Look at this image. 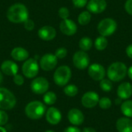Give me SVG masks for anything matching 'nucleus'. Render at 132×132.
Here are the masks:
<instances>
[{"mask_svg": "<svg viewBox=\"0 0 132 132\" xmlns=\"http://www.w3.org/2000/svg\"><path fill=\"white\" fill-rule=\"evenodd\" d=\"M6 16L8 19L13 23H21L29 19V12L25 5L15 3L9 8Z\"/></svg>", "mask_w": 132, "mask_h": 132, "instance_id": "1", "label": "nucleus"}, {"mask_svg": "<svg viewBox=\"0 0 132 132\" xmlns=\"http://www.w3.org/2000/svg\"><path fill=\"white\" fill-rule=\"evenodd\" d=\"M127 66L124 63L119 61L111 63L107 70L108 79L113 82H119L124 80L127 75Z\"/></svg>", "mask_w": 132, "mask_h": 132, "instance_id": "2", "label": "nucleus"}, {"mask_svg": "<svg viewBox=\"0 0 132 132\" xmlns=\"http://www.w3.org/2000/svg\"><path fill=\"white\" fill-rule=\"evenodd\" d=\"M46 112V106L39 101L29 102L26 108L25 113L26 116L32 120H38L43 117Z\"/></svg>", "mask_w": 132, "mask_h": 132, "instance_id": "3", "label": "nucleus"}, {"mask_svg": "<svg viewBox=\"0 0 132 132\" xmlns=\"http://www.w3.org/2000/svg\"><path fill=\"white\" fill-rule=\"evenodd\" d=\"M71 76H72V72L68 66L66 65L60 66L54 72L53 80L56 85L60 87H63L68 84V82L71 78Z\"/></svg>", "mask_w": 132, "mask_h": 132, "instance_id": "4", "label": "nucleus"}, {"mask_svg": "<svg viewBox=\"0 0 132 132\" xmlns=\"http://www.w3.org/2000/svg\"><path fill=\"white\" fill-rule=\"evenodd\" d=\"M15 104L16 99L14 94L7 88L0 87V110H11Z\"/></svg>", "mask_w": 132, "mask_h": 132, "instance_id": "5", "label": "nucleus"}, {"mask_svg": "<svg viewBox=\"0 0 132 132\" xmlns=\"http://www.w3.org/2000/svg\"><path fill=\"white\" fill-rule=\"evenodd\" d=\"M118 27L117 22L112 18H105L97 25V31L101 36H109L114 33Z\"/></svg>", "mask_w": 132, "mask_h": 132, "instance_id": "6", "label": "nucleus"}, {"mask_svg": "<svg viewBox=\"0 0 132 132\" xmlns=\"http://www.w3.org/2000/svg\"><path fill=\"white\" fill-rule=\"evenodd\" d=\"M23 75L27 78H33L39 73V64L35 58H31L25 60L22 67Z\"/></svg>", "mask_w": 132, "mask_h": 132, "instance_id": "7", "label": "nucleus"}, {"mask_svg": "<svg viewBox=\"0 0 132 132\" xmlns=\"http://www.w3.org/2000/svg\"><path fill=\"white\" fill-rule=\"evenodd\" d=\"M49 82L48 80L42 77L35 78L30 84L31 90L36 94H43L49 90Z\"/></svg>", "mask_w": 132, "mask_h": 132, "instance_id": "8", "label": "nucleus"}, {"mask_svg": "<svg viewBox=\"0 0 132 132\" xmlns=\"http://www.w3.org/2000/svg\"><path fill=\"white\" fill-rule=\"evenodd\" d=\"M73 63L74 67L79 70H84L87 68L90 64L88 54L82 50L76 52L73 56Z\"/></svg>", "mask_w": 132, "mask_h": 132, "instance_id": "9", "label": "nucleus"}, {"mask_svg": "<svg viewBox=\"0 0 132 132\" xmlns=\"http://www.w3.org/2000/svg\"><path fill=\"white\" fill-rule=\"evenodd\" d=\"M57 65V57L55 54L46 53L43 55L39 61L40 67L45 71H50L53 70Z\"/></svg>", "mask_w": 132, "mask_h": 132, "instance_id": "10", "label": "nucleus"}, {"mask_svg": "<svg viewBox=\"0 0 132 132\" xmlns=\"http://www.w3.org/2000/svg\"><path fill=\"white\" fill-rule=\"evenodd\" d=\"M88 75L96 81H101L104 78L106 71L104 67L100 63H93L88 67Z\"/></svg>", "mask_w": 132, "mask_h": 132, "instance_id": "11", "label": "nucleus"}, {"mask_svg": "<svg viewBox=\"0 0 132 132\" xmlns=\"http://www.w3.org/2000/svg\"><path fill=\"white\" fill-rule=\"evenodd\" d=\"M99 95L94 91L85 93L81 98V104L86 108H94L99 102Z\"/></svg>", "mask_w": 132, "mask_h": 132, "instance_id": "12", "label": "nucleus"}, {"mask_svg": "<svg viewBox=\"0 0 132 132\" xmlns=\"http://www.w3.org/2000/svg\"><path fill=\"white\" fill-rule=\"evenodd\" d=\"M106 0H90L87 4V11L93 14L102 13L107 8Z\"/></svg>", "mask_w": 132, "mask_h": 132, "instance_id": "13", "label": "nucleus"}, {"mask_svg": "<svg viewBox=\"0 0 132 132\" xmlns=\"http://www.w3.org/2000/svg\"><path fill=\"white\" fill-rule=\"evenodd\" d=\"M67 118L70 124L74 126L80 125L84 121V115L83 112L77 108H72L69 111Z\"/></svg>", "mask_w": 132, "mask_h": 132, "instance_id": "14", "label": "nucleus"}, {"mask_svg": "<svg viewBox=\"0 0 132 132\" xmlns=\"http://www.w3.org/2000/svg\"><path fill=\"white\" fill-rule=\"evenodd\" d=\"M60 31L67 36H73L77 31V24L71 19H63L60 24Z\"/></svg>", "mask_w": 132, "mask_h": 132, "instance_id": "15", "label": "nucleus"}, {"mask_svg": "<svg viewBox=\"0 0 132 132\" xmlns=\"http://www.w3.org/2000/svg\"><path fill=\"white\" fill-rule=\"evenodd\" d=\"M46 119L48 123L53 125H56L59 124L62 119L61 112L54 107L50 108L46 113Z\"/></svg>", "mask_w": 132, "mask_h": 132, "instance_id": "16", "label": "nucleus"}, {"mask_svg": "<svg viewBox=\"0 0 132 132\" xmlns=\"http://www.w3.org/2000/svg\"><path fill=\"white\" fill-rule=\"evenodd\" d=\"M39 37L45 41H50L53 39L56 36V29L50 26H44L41 27L38 31Z\"/></svg>", "mask_w": 132, "mask_h": 132, "instance_id": "17", "label": "nucleus"}, {"mask_svg": "<svg viewBox=\"0 0 132 132\" xmlns=\"http://www.w3.org/2000/svg\"><path fill=\"white\" fill-rule=\"evenodd\" d=\"M117 94L119 98L122 100H128L132 96V84L129 82L121 84L118 87Z\"/></svg>", "mask_w": 132, "mask_h": 132, "instance_id": "18", "label": "nucleus"}, {"mask_svg": "<svg viewBox=\"0 0 132 132\" xmlns=\"http://www.w3.org/2000/svg\"><path fill=\"white\" fill-rule=\"evenodd\" d=\"M2 72L7 76H15L18 73V65L12 60H5L1 65Z\"/></svg>", "mask_w": 132, "mask_h": 132, "instance_id": "19", "label": "nucleus"}, {"mask_svg": "<svg viewBox=\"0 0 132 132\" xmlns=\"http://www.w3.org/2000/svg\"><path fill=\"white\" fill-rule=\"evenodd\" d=\"M118 132H132V120L129 118H120L116 122Z\"/></svg>", "mask_w": 132, "mask_h": 132, "instance_id": "20", "label": "nucleus"}, {"mask_svg": "<svg viewBox=\"0 0 132 132\" xmlns=\"http://www.w3.org/2000/svg\"><path fill=\"white\" fill-rule=\"evenodd\" d=\"M11 56L16 61H25L29 57V52L22 47H15L12 50Z\"/></svg>", "mask_w": 132, "mask_h": 132, "instance_id": "21", "label": "nucleus"}, {"mask_svg": "<svg viewBox=\"0 0 132 132\" xmlns=\"http://www.w3.org/2000/svg\"><path fill=\"white\" fill-rule=\"evenodd\" d=\"M121 111L122 114L129 118H132V101L126 100L125 101L122 102L121 106Z\"/></svg>", "mask_w": 132, "mask_h": 132, "instance_id": "22", "label": "nucleus"}, {"mask_svg": "<svg viewBox=\"0 0 132 132\" xmlns=\"http://www.w3.org/2000/svg\"><path fill=\"white\" fill-rule=\"evenodd\" d=\"M108 39L103 36H98L94 41V46H95L96 50H97L98 51L104 50L108 47Z\"/></svg>", "mask_w": 132, "mask_h": 132, "instance_id": "23", "label": "nucleus"}, {"mask_svg": "<svg viewBox=\"0 0 132 132\" xmlns=\"http://www.w3.org/2000/svg\"><path fill=\"white\" fill-rule=\"evenodd\" d=\"M93 46V42L92 39L87 36H84L80 39L79 41V47L82 51L87 52L89 51Z\"/></svg>", "mask_w": 132, "mask_h": 132, "instance_id": "24", "label": "nucleus"}, {"mask_svg": "<svg viewBox=\"0 0 132 132\" xmlns=\"http://www.w3.org/2000/svg\"><path fill=\"white\" fill-rule=\"evenodd\" d=\"M43 102L47 105H53L56 101V94L53 91H47L43 97Z\"/></svg>", "mask_w": 132, "mask_h": 132, "instance_id": "25", "label": "nucleus"}, {"mask_svg": "<svg viewBox=\"0 0 132 132\" xmlns=\"http://www.w3.org/2000/svg\"><path fill=\"white\" fill-rule=\"evenodd\" d=\"M91 19V14L89 11H84L82 12L78 16V22L81 26L87 25Z\"/></svg>", "mask_w": 132, "mask_h": 132, "instance_id": "26", "label": "nucleus"}, {"mask_svg": "<svg viewBox=\"0 0 132 132\" xmlns=\"http://www.w3.org/2000/svg\"><path fill=\"white\" fill-rule=\"evenodd\" d=\"M63 92L67 96L73 97L78 94V87L74 84H69L64 87Z\"/></svg>", "mask_w": 132, "mask_h": 132, "instance_id": "27", "label": "nucleus"}, {"mask_svg": "<svg viewBox=\"0 0 132 132\" xmlns=\"http://www.w3.org/2000/svg\"><path fill=\"white\" fill-rule=\"evenodd\" d=\"M100 87L104 92H110L113 89L112 81L109 79H102L100 81Z\"/></svg>", "mask_w": 132, "mask_h": 132, "instance_id": "28", "label": "nucleus"}, {"mask_svg": "<svg viewBox=\"0 0 132 132\" xmlns=\"http://www.w3.org/2000/svg\"><path fill=\"white\" fill-rule=\"evenodd\" d=\"M98 104L100 106V108L103 110H108L109 109L111 105H112V102L111 100L108 97H102L99 100Z\"/></svg>", "mask_w": 132, "mask_h": 132, "instance_id": "29", "label": "nucleus"}, {"mask_svg": "<svg viewBox=\"0 0 132 132\" xmlns=\"http://www.w3.org/2000/svg\"><path fill=\"white\" fill-rule=\"evenodd\" d=\"M67 55V50L64 47L58 48L55 53V56L57 57V59H63Z\"/></svg>", "mask_w": 132, "mask_h": 132, "instance_id": "30", "label": "nucleus"}, {"mask_svg": "<svg viewBox=\"0 0 132 132\" xmlns=\"http://www.w3.org/2000/svg\"><path fill=\"white\" fill-rule=\"evenodd\" d=\"M58 14H59V16L63 19H67L69 18L70 16V12H69V9L66 7H61L60 9H59V12H58Z\"/></svg>", "mask_w": 132, "mask_h": 132, "instance_id": "31", "label": "nucleus"}, {"mask_svg": "<svg viewBox=\"0 0 132 132\" xmlns=\"http://www.w3.org/2000/svg\"><path fill=\"white\" fill-rule=\"evenodd\" d=\"M9 121V116L4 110H0V126L6 125Z\"/></svg>", "mask_w": 132, "mask_h": 132, "instance_id": "32", "label": "nucleus"}, {"mask_svg": "<svg viewBox=\"0 0 132 132\" xmlns=\"http://www.w3.org/2000/svg\"><path fill=\"white\" fill-rule=\"evenodd\" d=\"M13 82L17 86H22L24 84V78L22 75L17 73L13 76Z\"/></svg>", "mask_w": 132, "mask_h": 132, "instance_id": "33", "label": "nucleus"}, {"mask_svg": "<svg viewBox=\"0 0 132 132\" xmlns=\"http://www.w3.org/2000/svg\"><path fill=\"white\" fill-rule=\"evenodd\" d=\"M35 27V23L34 22L30 19H27L25 22H24V28L28 30V31H31L34 29Z\"/></svg>", "mask_w": 132, "mask_h": 132, "instance_id": "34", "label": "nucleus"}, {"mask_svg": "<svg viewBox=\"0 0 132 132\" xmlns=\"http://www.w3.org/2000/svg\"><path fill=\"white\" fill-rule=\"evenodd\" d=\"M73 4L77 8H84L87 5L88 0H72Z\"/></svg>", "mask_w": 132, "mask_h": 132, "instance_id": "35", "label": "nucleus"}, {"mask_svg": "<svg viewBox=\"0 0 132 132\" xmlns=\"http://www.w3.org/2000/svg\"><path fill=\"white\" fill-rule=\"evenodd\" d=\"M125 9L129 15H132V0H127L125 3Z\"/></svg>", "mask_w": 132, "mask_h": 132, "instance_id": "36", "label": "nucleus"}, {"mask_svg": "<svg viewBox=\"0 0 132 132\" xmlns=\"http://www.w3.org/2000/svg\"><path fill=\"white\" fill-rule=\"evenodd\" d=\"M63 132H81V131L77 128V127H74V126H70L68 128H67Z\"/></svg>", "mask_w": 132, "mask_h": 132, "instance_id": "37", "label": "nucleus"}, {"mask_svg": "<svg viewBox=\"0 0 132 132\" xmlns=\"http://www.w3.org/2000/svg\"><path fill=\"white\" fill-rule=\"evenodd\" d=\"M125 52H126L127 56H128L129 58L132 59V43L131 44H130V45H128V46H127Z\"/></svg>", "mask_w": 132, "mask_h": 132, "instance_id": "38", "label": "nucleus"}, {"mask_svg": "<svg viewBox=\"0 0 132 132\" xmlns=\"http://www.w3.org/2000/svg\"><path fill=\"white\" fill-rule=\"evenodd\" d=\"M82 132H97L96 130L91 127H86L83 129V131Z\"/></svg>", "mask_w": 132, "mask_h": 132, "instance_id": "39", "label": "nucleus"}, {"mask_svg": "<svg viewBox=\"0 0 132 132\" xmlns=\"http://www.w3.org/2000/svg\"><path fill=\"white\" fill-rule=\"evenodd\" d=\"M127 74L128 75L129 78L132 80V66H131V67L128 69V73H127Z\"/></svg>", "mask_w": 132, "mask_h": 132, "instance_id": "40", "label": "nucleus"}, {"mask_svg": "<svg viewBox=\"0 0 132 132\" xmlns=\"http://www.w3.org/2000/svg\"><path fill=\"white\" fill-rule=\"evenodd\" d=\"M115 103H116V104H122V99L118 97V99L115 100Z\"/></svg>", "mask_w": 132, "mask_h": 132, "instance_id": "41", "label": "nucleus"}, {"mask_svg": "<svg viewBox=\"0 0 132 132\" xmlns=\"http://www.w3.org/2000/svg\"><path fill=\"white\" fill-rule=\"evenodd\" d=\"M2 81H3V75H2V71H0V84L2 83Z\"/></svg>", "mask_w": 132, "mask_h": 132, "instance_id": "42", "label": "nucleus"}, {"mask_svg": "<svg viewBox=\"0 0 132 132\" xmlns=\"http://www.w3.org/2000/svg\"><path fill=\"white\" fill-rule=\"evenodd\" d=\"M0 132H7V131H6V130H5L3 127L0 126Z\"/></svg>", "mask_w": 132, "mask_h": 132, "instance_id": "43", "label": "nucleus"}, {"mask_svg": "<svg viewBox=\"0 0 132 132\" xmlns=\"http://www.w3.org/2000/svg\"><path fill=\"white\" fill-rule=\"evenodd\" d=\"M45 132H55L54 131H52V130H47V131H46Z\"/></svg>", "mask_w": 132, "mask_h": 132, "instance_id": "44", "label": "nucleus"}]
</instances>
